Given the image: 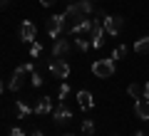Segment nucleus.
I'll list each match as a JSON object with an SVG mask.
<instances>
[{
	"label": "nucleus",
	"mask_w": 149,
	"mask_h": 136,
	"mask_svg": "<svg viewBox=\"0 0 149 136\" xmlns=\"http://www.w3.org/2000/svg\"><path fill=\"white\" fill-rule=\"evenodd\" d=\"M92 74L100 79H107L114 74V59H95V64H92Z\"/></svg>",
	"instance_id": "f257e3e1"
},
{
	"label": "nucleus",
	"mask_w": 149,
	"mask_h": 136,
	"mask_svg": "<svg viewBox=\"0 0 149 136\" xmlns=\"http://www.w3.org/2000/svg\"><path fill=\"white\" fill-rule=\"evenodd\" d=\"M102 25H104V32H107V35H119L122 27H124V17H122V15H104Z\"/></svg>",
	"instance_id": "f03ea898"
},
{
	"label": "nucleus",
	"mask_w": 149,
	"mask_h": 136,
	"mask_svg": "<svg viewBox=\"0 0 149 136\" xmlns=\"http://www.w3.org/2000/svg\"><path fill=\"white\" fill-rule=\"evenodd\" d=\"M67 27V22H65V15L60 12V15H52L47 20V35L52 37V40H57L60 35H62V30Z\"/></svg>",
	"instance_id": "7ed1b4c3"
},
{
	"label": "nucleus",
	"mask_w": 149,
	"mask_h": 136,
	"mask_svg": "<svg viewBox=\"0 0 149 136\" xmlns=\"http://www.w3.org/2000/svg\"><path fill=\"white\" fill-rule=\"evenodd\" d=\"M62 15H65V22H67V27H72L74 22H80L82 17H87V15H85V10H82V5H80V3H72V5H70L67 10L62 12Z\"/></svg>",
	"instance_id": "20e7f679"
},
{
	"label": "nucleus",
	"mask_w": 149,
	"mask_h": 136,
	"mask_svg": "<svg viewBox=\"0 0 149 136\" xmlns=\"http://www.w3.org/2000/svg\"><path fill=\"white\" fill-rule=\"evenodd\" d=\"M50 74H52L55 79H67V77H70V64L65 62V59H57V57H55L52 62H50Z\"/></svg>",
	"instance_id": "39448f33"
},
{
	"label": "nucleus",
	"mask_w": 149,
	"mask_h": 136,
	"mask_svg": "<svg viewBox=\"0 0 149 136\" xmlns=\"http://www.w3.org/2000/svg\"><path fill=\"white\" fill-rule=\"evenodd\" d=\"M27 74H30V72L25 69V64H22V67H17L15 72H13V79H10V89H13V92H20V89H22Z\"/></svg>",
	"instance_id": "423d86ee"
},
{
	"label": "nucleus",
	"mask_w": 149,
	"mask_h": 136,
	"mask_svg": "<svg viewBox=\"0 0 149 136\" xmlns=\"http://www.w3.org/2000/svg\"><path fill=\"white\" fill-rule=\"evenodd\" d=\"M35 37H37V27L32 25L30 20H25V22L20 25V40H25V42H30V45H32Z\"/></svg>",
	"instance_id": "0eeeda50"
},
{
	"label": "nucleus",
	"mask_w": 149,
	"mask_h": 136,
	"mask_svg": "<svg viewBox=\"0 0 149 136\" xmlns=\"http://www.w3.org/2000/svg\"><path fill=\"white\" fill-rule=\"evenodd\" d=\"M90 30H92V20H90V17H82L80 22H74V25L70 27V35H72V37H77V35H90Z\"/></svg>",
	"instance_id": "6e6552de"
},
{
	"label": "nucleus",
	"mask_w": 149,
	"mask_h": 136,
	"mask_svg": "<svg viewBox=\"0 0 149 136\" xmlns=\"http://www.w3.org/2000/svg\"><path fill=\"white\" fill-rule=\"evenodd\" d=\"M67 52H70V42H67V40H62V37H57V40H55V45H52V57L62 59Z\"/></svg>",
	"instance_id": "1a4fd4ad"
},
{
	"label": "nucleus",
	"mask_w": 149,
	"mask_h": 136,
	"mask_svg": "<svg viewBox=\"0 0 149 136\" xmlns=\"http://www.w3.org/2000/svg\"><path fill=\"white\" fill-rule=\"evenodd\" d=\"M134 114L139 116L142 121H149V99H137V104H134Z\"/></svg>",
	"instance_id": "9d476101"
},
{
	"label": "nucleus",
	"mask_w": 149,
	"mask_h": 136,
	"mask_svg": "<svg viewBox=\"0 0 149 136\" xmlns=\"http://www.w3.org/2000/svg\"><path fill=\"white\" fill-rule=\"evenodd\" d=\"M50 111H52V99H50V97H40L37 104H35V114L45 116V114H50Z\"/></svg>",
	"instance_id": "9b49d317"
},
{
	"label": "nucleus",
	"mask_w": 149,
	"mask_h": 136,
	"mask_svg": "<svg viewBox=\"0 0 149 136\" xmlns=\"http://www.w3.org/2000/svg\"><path fill=\"white\" fill-rule=\"evenodd\" d=\"M52 116H55V121H57V124H67V121L72 119V111H70L65 104H60L57 109H52Z\"/></svg>",
	"instance_id": "f8f14e48"
},
{
	"label": "nucleus",
	"mask_w": 149,
	"mask_h": 136,
	"mask_svg": "<svg viewBox=\"0 0 149 136\" xmlns=\"http://www.w3.org/2000/svg\"><path fill=\"white\" fill-rule=\"evenodd\" d=\"M77 104H80L82 111H90L92 106H95V99H92L90 92H80V94H77Z\"/></svg>",
	"instance_id": "ddd939ff"
},
{
	"label": "nucleus",
	"mask_w": 149,
	"mask_h": 136,
	"mask_svg": "<svg viewBox=\"0 0 149 136\" xmlns=\"http://www.w3.org/2000/svg\"><path fill=\"white\" fill-rule=\"evenodd\" d=\"M74 47L82 50V52H87V50L92 47V40H90L87 35H77V37H74Z\"/></svg>",
	"instance_id": "4468645a"
},
{
	"label": "nucleus",
	"mask_w": 149,
	"mask_h": 136,
	"mask_svg": "<svg viewBox=\"0 0 149 136\" xmlns=\"http://www.w3.org/2000/svg\"><path fill=\"white\" fill-rule=\"evenodd\" d=\"M134 52H137V55H147L149 52V35L134 42Z\"/></svg>",
	"instance_id": "2eb2a0df"
},
{
	"label": "nucleus",
	"mask_w": 149,
	"mask_h": 136,
	"mask_svg": "<svg viewBox=\"0 0 149 136\" xmlns=\"http://www.w3.org/2000/svg\"><path fill=\"white\" fill-rule=\"evenodd\" d=\"M30 111H32V109L25 104V101H15V116H17V119H25Z\"/></svg>",
	"instance_id": "dca6fc26"
},
{
	"label": "nucleus",
	"mask_w": 149,
	"mask_h": 136,
	"mask_svg": "<svg viewBox=\"0 0 149 136\" xmlns=\"http://www.w3.org/2000/svg\"><path fill=\"white\" fill-rule=\"evenodd\" d=\"M127 94L132 97V99H142V97H144V89L139 87V84H129V89H127Z\"/></svg>",
	"instance_id": "f3484780"
},
{
	"label": "nucleus",
	"mask_w": 149,
	"mask_h": 136,
	"mask_svg": "<svg viewBox=\"0 0 149 136\" xmlns=\"http://www.w3.org/2000/svg\"><path fill=\"white\" fill-rule=\"evenodd\" d=\"M82 134H85V136H92V134H95V121H92V119H85V121H82Z\"/></svg>",
	"instance_id": "a211bd4d"
},
{
	"label": "nucleus",
	"mask_w": 149,
	"mask_h": 136,
	"mask_svg": "<svg viewBox=\"0 0 149 136\" xmlns=\"http://www.w3.org/2000/svg\"><path fill=\"white\" fill-rule=\"evenodd\" d=\"M127 57V47L124 45H119V47H114V52H112V59L117 62V59H124Z\"/></svg>",
	"instance_id": "6ab92c4d"
},
{
	"label": "nucleus",
	"mask_w": 149,
	"mask_h": 136,
	"mask_svg": "<svg viewBox=\"0 0 149 136\" xmlns=\"http://www.w3.org/2000/svg\"><path fill=\"white\" fill-rule=\"evenodd\" d=\"M40 55H42V45H40V42H32L30 45V57L35 59V57H40Z\"/></svg>",
	"instance_id": "aec40b11"
},
{
	"label": "nucleus",
	"mask_w": 149,
	"mask_h": 136,
	"mask_svg": "<svg viewBox=\"0 0 149 136\" xmlns=\"http://www.w3.org/2000/svg\"><path fill=\"white\" fill-rule=\"evenodd\" d=\"M67 97H70V84L65 82L62 87H60V104H65V99H67Z\"/></svg>",
	"instance_id": "412c9836"
},
{
	"label": "nucleus",
	"mask_w": 149,
	"mask_h": 136,
	"mask_svg": "<svg viewBox=\"0 0 149 136\" xmlns=\"http://www.w3.org/2000/svg\"><path fill=\"white\" fill-rule=\"evenodd\" d=\"M30 82H32V87H42V77H40V72H30Z\"/></svg>",
	"instance_id": "4be33fe9"
},
{
	"label": "nucleus",
	"mask_w": 149,
	"mask_h": 136,
	"mask_svg": "<svg viewBox=\"0 0 149 136\" xmlns=\"http://www.w3.org/2000/svg\"><path fill=\"white\" fill-rule=\"evenodd\" d=\"M10 136H25V131H22L20 126H13V129H10Z\"/></svg>",
	"instance_id": "5701e85b"
},
{
	"label": "nucleus",
	"mask_w": 149,
	"mask_h": 136,
	"mask_svg": "<svg viewBox=\"0 0 149 136\" xmlns=\"http://www.w3.org/2000/svg\"><path fill=\"white\" fill-rule=\"evenodd\" d=\"M55 3H57V0H40V5H42V8H52Z\"/></svg>",
	"instance_id": "b1692460"
},
{
	"label": "nucleus",
	"mask_w": 149,
	"mask_h": 136,
	"mask_svg": "<svg viewBox=\"0 0 149 136\" xmlns=\"http://www.w3.org/2000/svg\"><path fill=\"white\" fill-rule=\"evenodd\" d=\"M144 99H149V82L144 84Z\"/></svg>",
	"instance_id": "393cba45"
},
{
	"label": "nucleus",
	"mask_w": 149,
	"mask_h": 136,
	"mask_svg": "<svg viewBox=\"0 0 149 136\" xmlns=\"http://www.w3.org/2000/svg\"><path fill=\"white\" fill-rule=\"evenodd\" d=\"M30 136H42V131H40V129H35V131H32Z\"/></svg>",
	"instance_id": "a878e982"
},
{
	"label": "nucleus",
	"mask_w": 149,
	"mask_h": 136,
	"mask_svg": "<svg viewBox=\"0 0 149 136\" xmlns=\"http://www.w3.org/2000/svg\"><path fill=\"white\" fill-rule=\"evenodd\" d=\"M8 3H10V0H0V8H5V5H8Z\"/></svg>",
	"instance_id": "bb28decb"
},
{
	"label": "nucleus",
	"mask_w": 149,
	"mask_h": 136,
	"mask_svg": "<svg viewBox=\"0 0 149 136\" xmlns=\"http://www.w3.org/2000/svg\"><path fill=\"white\" fill-rule=\"evenodd\" d=\"M0 94H3V79H0Z\"/></svg>",
	"instance_id": "cd10ccee"
},
{
	"label": "nucleus",
	"mask_w": 149,
	"mask_h": 136,
	"mask_svg": "<svg viewBox=\"0 0 149 136\" xmlns=\"http://www.w3.org/2000/svg\"><path fill=\"white\" fill-rule=\"evenodd\" d=\"M134 136H144V134H142V131H137V134H134Z\"/></svg>",
	"instance_id": "c85d7f7f"
},
{
	"label": "nucleus",
	"mask_w": 149,
	"mask_h": 136,
	"mask_svg": "<svg viewBox=\"0 0 149 136\" xmlns=\"http://www.w3.org/2000/svg\"><path fill=\"white\" fill-rule=\"evenodd\" d=\"M65 136H72V134H65Z\"/></svg>",
	"instance_id": "c756f323"
}]
</instances>
